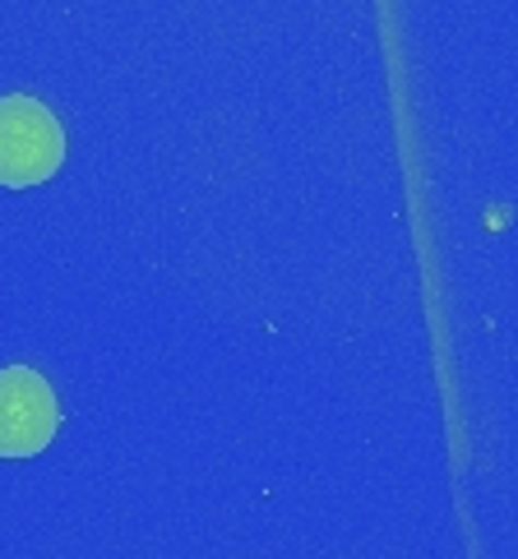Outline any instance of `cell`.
<instances>
[{
  "instance_id": "cell-2",
  "label": "cell",
  "mask_w": 518,
  "mask_h": 559,
  "mask_svg": "<svg viewBox=\"0 0 518 559\" xmlns=\"http://www.w3.org/2000/svg\"><path fill=\"white\" fill-rule=\"evenodd\" d=\"M61 426L51 384L28 366L0 370V457H33Z\"/></svg>"
},
{
  "instance_id": "cell-1",
  "label": "cell",
  "mask_w": 518,
  "mask_h": 559,
  "mask_svg": "<svg viewBox=\"0 0 518 559\" xmlns=\"http://www.w3.org/2000/svg\"><path fill=\"white\" fill-rule=\"evenodd\" d=\"M66 130L37 97H0V186L28 190L61 171Z\"/></svg>"
}]
</instances>
